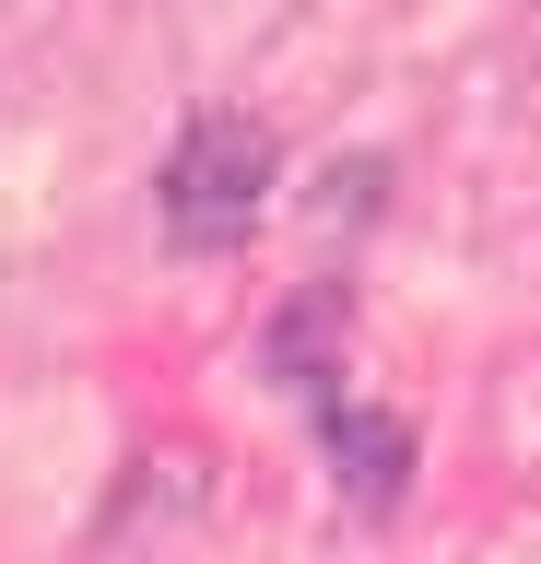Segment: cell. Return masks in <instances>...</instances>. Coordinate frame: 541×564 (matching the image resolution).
Masks as SVG:
<instances>
[{
    "instance_id": "6da1fadb",
    "label": "cell",
    "mask_w": 541,
    "mask_h": 564,
    "mask_svg": "<svg viewBox=\"0 0 541 564\" xmlns=\"http://www.w3.org/2000/svg\"><path fill=\"white\" fill-rule=\"evenodd\" d=\"M271 200V130L248 118H201L177 141V165H165V236L177 247H236Z\"/></svg>"
},
{
    "instance_id": "7a4b0ae2",
    "label": "cell",
    "mask_w": 541,
    "mask_h": 564,
    "mask_svg": "<svg viewBox=\"0 0 541 564\" xmlns=\"http://www.w3.org/2000/svg\"><path fill=\"white\" fill-rule=\"evenodd\" d=\"M329 458H354V494H365V506H389L400 470H412V435L377 423V412H329Z\"/></svg>"
}]
</instances>
